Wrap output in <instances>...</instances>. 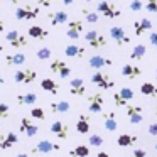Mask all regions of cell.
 I'll use <instances>...</instances> for the list:
<instances>
[{"label": "cell", "instance_id": "obj_33", "mask_svg": "<svg viewBox=\"0 0 157 157\" xmlns=\"http://www.w3.org/2000/svg\"><path fill=\"white\" fill-rule=\"evenodd\" d=\"M90 155V147L86 145H76L73 150H69V157H88Z\"/></svg>", "mask_w": 157, "mask_h": 157}, {"label": "cell", "instance_id": "obj_40", "mask_svg": "<svg viewBox=\"0 0 157 157\" xmlns=\"http://www.w3.org/2000/svg\"><path fill=\"white\" fill-rule=\"evenodd\" d=\"M142 7H144L142 0H130V10H132V12L142 10Z\"/></svg>", "mask_w": 157, "mask_h": 157}, {"label": "cell", "instance_id": "obj_29", "mask_svg": "<svg viewBox=\"0 0 157 157\" xmlns=\"http://www.w3.org/2000/svg\"><path fill=\"white\" fill-rule=\"evenodd\" d=\"M41 88L44 90V91H48V93H51V95H58L59 93V85L54 81V79H51V78H44L41 81Z\"/></svg>", "mask_w": 157, "mask_h": 157}, {"label": "cell", "instance_id": "obj_24", "mask_svg": "<svg viewBox=\"0 0 157 157\" xmlns=\"http://www.w3.org/2000/svg\"><path fill=\"white\" fill-rule=\"evenodd\" d=\"M103 125L108 132H115L118 128V123H117V115L115 112H106L103 113Z\"/></svg>", "mask_w": 157, "mask_h": 157}, {"label": "cell", "instance_id": "obj_7", "mask_svg": "<svg viewBox=\"0 0 157 157\" xmlns=\"http://www.w3.org/2000/svg\"><path fill=\"white\" fill-rule=\"evenodd\" d=\"M142 112H144V108L140 105H130V103L125 105V113H127L128 122L132 123V125H139V123H142V120H144Z\"/></svg>", "mask_w": 157, "mask_h": 157}, {"label": "cell", "instance_id": "obj_26", "mask_svg": "<svg viewBox=\"0 0 157 157\" xmlns=\"http://www.w3.org/2000/svg\"><path fill=\"white\" fill-rule=\"evenodd\" d=\"M37 101V95L36 93H19L17 95V103L21 106H31Z\"/></svg>", "mask_w": 157, "mask_h": 157}, {"label": "cell", "instance_id": "obj_35", "mask_svg": "<svg viewBox=\"0 0 157 157\" xmlns=\"http://www.w3.org/2000/svg\"><path fill=\"white\" fill-rule=\"evenodd\" d=\"M52 52L49 48H46V46H42V48H39L37 51H36V58L39 59V61H48V59H51Z\"/></svg>", "mask_w": 157, "mask_h": 157}, {"label": "cell", "instance_id": "obj_41", "mask_svg": "<svg viewBox=\"0 0 157 157\" xmlns=\"http://www.w3.org/2000/svg\"><path fill=\"white\" fill-rule=\"evenodd\" d=\"M147 132H149V135H152V137H157V122L150 123V125L147 127Z\"/></svg>", "mask_w": 157, "mask_h": 157}, {"label": "cell", "instance_id": "obj_20", "mask_svg": "<svg viewBox=\"0 0 157 157\" xmlns=\"http://www.w3.org/2000/svg\"><path fill=\"white\" fill-rule=\"evenodd\" d=\"M88 66L93 69H103V68H108V66H112V59H106L105 56H91V58L88 59Z\"/></svg>", "mask_w": 157, "mask_h": 157}, {"label": "cell", "instance_id": "obj_50", "mask_svg": "<svg viewBox=\"0 0 157 157\" xmlns=\"http://www.w3.org/2000/svg\"><path fill=\"white\" fill-rule=\"evenodd\" d=\"M9 2H12L14 5H17V4H19V0H9Z\"/></svg>", "mask_w": 157, "mask_h": 157}, {"label": "cell", "instance_id": "obj_25", "mask_svg": "<svg viewBox=\"0 0 157 157\" xmlns=\"http://www.w3.org/2000/svg\"><path fill=\"white\" fill-rule=\"evenodd\" d=\"M90 128H91V125H90V117L81 113L78 117V120H76V132L85 135V133H90Z\"/></svg>", "mask_w": 157, "mask_h": 157}, {"label": "cell", "instance_id": "obj_11", "mask_svg": "<svg viewBox=\"0 0 157 157\" xmlns=\"http://www.w3.org/2000/svg\"><path fill=\"white\" fill-rule=\"evenodd\" d=\"M103 105H105V98L101 93H91L88 96V112L90 113H101Z\"/></svg>", "mask_w": 157, "mask_h": 157}, {"label": "cell", "instance_id": "obj_31", "mask_svg": "<svg viewBox=\"0 0 157 157\" xmlns=\"http://www.w3.org/2000/svg\"><path fill=\"white\" fill-rule=\"evenodd\" d=\"M145 52H147L145 46H144V44H137V46H133L132 52H130V59H132V61H142L144 56H145Z\"/></svg>", "mask_w": 157, "mask_h": 157}, {"label": "cell", "instance_id": "obj_13", "mask_svg": "<svg viewBox=\"0 0 157 157\" xmlns=\"http://www.w3.org/2000/svg\"><path fill=\"white\" fill-rule=\"evenodd\" d=\"M61 145L59 144H54L51 140H41L37 142V145H34L31 149L32 154H49V152H54V150H59Z\"/></svg>", "mask_w": 157, "mask_h": 157}, {"label": "cell", "instance_id": "obj_45", "mask_svg": "<svg viewBox=\"0 0 157 157\" xmlns=\"http://www.w3.org/2000/svg\"><path fill=\"white\" fill-rule=\"evenodd\" d=\"M58 2H61V4H64V5H73L75 4V0H58Z\"/></svg>", "mask_w": 157, "mask_h": 157}, {"label": "cell", "instance_id": "obj_10", "mask_svg": "<svg viewBox=\"0 0 157 157\" xmlns=\"http://www.w3.org/2000/svg\"><path fill=\"white\" fill-rule=\"evenodd\" d=\"M85 41L88 42V46H91L93 49L98 48H105L106 46V39L103 34H100L98 31H88L85 34Z\"/></svg>", "mask_w": 157, "mask_h": 157}, {"label": "cell", "instance_id": "obj_14", "mask_svg": "<svg viewBox=\"0 0 157 157\" xmlns=\"http://www.w3.org/2000/svg\"><path fill=\"white\" fill-rule=\"evenodd\" d=\"M51 133H54V135L61 140H66L69 137V125L64 122H61V120H54V122L51 123Z\"/></svg>", "mask_w": 157, "mask_h": 157}, {"label": "cell", "instance_id": "obj_9", "mask_svg": "<svg viewBox=\"0 0 157 157\" xmlns=\"http://www.w3.org/2000/svg\"><path fill=\"white\" fill-rule=\"evenodd\" d=\"M83 27H85V21L83 19H73V21H68V31H66V36L73 41L79 39L83 32Z\"/></svg>", "mask_w": 157, "mask_h": 157}, {"label": "cell", "instance_id": "obj_30", "mask_svg": "<svg viewBox=\"0 0 157 157\" xmlns=\"http://www.w3.org/2000/svg\"><path fill=\"white\" fill-rule=\"evenodd\" d=\"M25 61H27V58H25V54H22V52L9 54L7 58H5V64L7 66H22Z\"/></svg>", "mask_w": 157, "mask_h": 157}, {"label": "cell", "instance_id": "obj_2", "mask_svg": "<svg viewBox=\"0 0 157 157\" xmlns=\"http://www.w3.org/2000/svg\"><path fill=\"white\" fill-rule=\"evenodd\" d=\"M96 12L100 15H103L105 19H118L122 15V10L115 4H110V2H105V0L96 5Z\"/></svg>", "mask_w": 157, "mask_h": 157}, {"label": "cell", "instance_id": "obj_15", "mask_svg": "<svg viewBox=\"0 0 157 157\" xmlns=\"http://www.w3.org/2000/svg\"><path fill=\"white\" fill-rule=\"evenodd\" d=\"M19 130H21V133H24V135H27V137H34L36 133L39 132V127L36 125V123H32L27 117H22L21 123H19Z\"/></svg>", "mask_w": 157, "mask_h": 157}, {"label": "cell", "instance_id": "obj_32", "mask_svg": "<svg viewBox=\"0 0 157 157\" xmlns=\"http://www.w3.org/2000/svg\"><path fill=\"white\" fill-rule=\"evenodd\" d=\"M140 93H142L144 96H157V86L154 85V83H142L140 85Z\"/></svg>", "mask_w": 157, "mask_h": 157}, {"label": "cell", "instance_id": "obj_37", "mask_svg": "<svg viewBox=\"0 0 157 157\" xmlns=\"http://www.w3.org/2000/svg\"><path fill=\"white\" fill-rule=\"evenodd\" d=\"M10 117V106L7 103L0 101V120H7Z\"/></svg>", "mask_w": 157, "mask_h": 157}, {"label": "cell", "instance_id": "obj_8", "mask_svg": "<svg viewBox=\"0 0 157 157\" xmlns=\"http://www.w3.org/2000/svg\"><path fill=\"white\" fill-rule=\"evenodd\" d=\"M5 39L9 41V44L15 49H21V48H27L29 46V41L24 34H21L19 31H10L5 34Z\"/></svg>", "mask_w": 157, "mask_h": 157}, {"label": "cell", "instance_id": "obj_18", "mask_svg": "<svg viewBox=\"0 0 157 157\" xmlns=\"http://www.w3.org/2000/svg\"><path fill=\"white\" fill-rule=\"evenodd\" d=\"M64 54L71 59H83L86 54V49L83 46H78V44H69L64 48Z\"/></svg>", "mask_w": 157, "mask_h": 157}, {"label": "cell", "instance_id": "obj_22", "mask_svg": "<svg viewBox=\"0 0 157 157\" xmlns=\"http://www.w3.org/2000/svg\"><path fill=\"white\" fill-rule=\"evenodd\" d=\"M48 17H49L51 25H52V27H56V25L66 24L68 19H69V15H68V12H64V10H56V12H52V14H49Z\"/></svg>", "mask_w": 157, "mask_h": 157}, {"label": "cell", "instance_id": "obj_36", "mask_svg": "<svg viewBox=\"0 0 157 157\" xmlns=\"http://www.w3.org/2000/svg\"><path fill=\"white\" fill-rule=\"evenodd\" d=\"M103 142H105V140H103V137L98 135V133H91V135L88 137V144L91 147H101Z\"/></svg>", "mask_w": 157, "mask_h": 157}, {"label": "cell", "instance_id": "obj_52", "mask_svg": "<svg viewBox=\"0 0 157 157\" xmlns=\"http://www.w3.org/2000/svg\"><path fill=\"white\" fill-rule=\"evenodd\" d=\"M2 51H4V46H0V52H2Z\"/></svg>", "mask_w": 157, "mask_h": 157}, {"label": "cell", "instance_id": "obj_4", "mask_svg": "<svg viewBox=\"0 0 157 157\" xmlns=\"http://www.w3.org/2000/svg\"><path fill=\"white\" fill-rule=\"evenodd\" d=\"M36 79H37V71H34L31 68L29 69H17L14 73V81L17 85H31Z\"/></svg>", "mask_w": 157, "mask_h": 157}, {"label": "cell", "instance_id": "obj_55", "mask_svg": "<svg viewBox=\"0 0 157 157\" xmlns=\"http://www.w3.org/2000/svg\"><path fill=\"white\" fill-rule=\"evenodd\" d=\"M85 2H93V0H85Z\"/></svg>", "mask_w": 157, "mask_h": 157}, {"label": "cell", "instance_id": "obj_21", "mask_svg": "<svg viewBox=\"0 0 157 157\" xmlns=\"http://www.w3.org/2000/svg\"><path fill=\"white\" fill-rule=\"evenodd\" d=\"M17 142H19V137H17V133H14V132H7V133H2V135H0V149L2 150L10 149V147L15 145Z\"/></svg>", "mask_w": 157, "mask_h": 157}, {"label": "cell", "instance_id": "obj_12", "mask_svg": "<svg viewBox=\"0 0 157 157\" xmlns=\"http://www.w3.org/2000/svg\"><path fill=\"white\" fill-rule=\"evenodd\" d=\"M49 69H51L52 73H56V75H59V78H63V79L69 78V75H71V68H69L63 59H52Z\"/></svg>", "mask_w": 157, "mask_h": 157}, {"label": "cell", "instance_id": "obj_56", "mask_svg": "<svg viewBox=\"0 0 157 157\" xmlns=\"http://www.w3.org/2000/svg\"><path fill=\"white\" fill-rule=\"evenodd\" d=\"M0 10H2V5H0Z\"/></svg>", "mask_w": 157, "mask_h": 157}, {"label": "cell", "instance_id": "obj_44", "mask_svg": "<svg viewBox=\"0 0 157 157\" xmlns=\"http://www.w3.org/2000/svg\"><path fill=\"white\" fill-rule=\"evenodd\" d=\"M51 2L52 0H37V4L41 5V7H51Z\"/></svg>", "mask_w": 157, "mask_h": 157}, {"label": "cell", "instance_id": "obj_28", "mask_svg": "<svg viewBox=\"0 0 157 157\" xmlns=\"http://www.w3.org/2000/svg\"><path fill=\"white\" fill-rule=\"evenodd\" d=\"M49 108H51L52 113H68L71 110V105L66 100H59V101H52L49 105Z\"/></svg>", "mask_w": 157, "mask_h": 157}, {"label": "cell", "instance_id": "obj_16", "mask_svg": "<svg viewBox=\"0 0 157 157\" xmlns=\"http://www.w3.org/2000/svg\"><path fill=\"white\" fill-rule=\"evenodd\" d=\"M69 93L73 96H85L86 93V85L83 78H73L69 81Z\"/></svg>", "mask_w": 157, "mask_h": 157}, {"label": "cell", "instance_id": "obj_34", "mask_svg": "<svg viewBox=\"0 0 157 157\" xmlns=\"http://www.w3.org/2000/svg\"><path fill=\"white\" fill-rule=\"evenodd\" d=\"M81 14H83V17H85V21L90 22V24H96V22L100 21L98 12H91V10H88V9H83Z\"/></svg>", "mask_w": 157, "mask_h": 157}, {"label": "cell", "instance_id": "obj_39", "mask_svg": "<svg viewBox=\"0 0 157 157\" xmlns=\"http://www.w3.org/2000/svg\"><path fill=\"white\" fill-rule=\"evenodd\" d=\"M145 10L150 12V14H155V12H157V0H147Z\"/></svg>", "mask_w": 157, "mask_h": 157}, {"label": "cell", "instance_id": "obj_6", "mask_svg": "<svg viewBox=\"0 0 157 157\" xmlns=\"http://www.w3.org/2000/svg\"><path fill=\"white\" fill-rule=\"evenodd\" d=\"M110 37H112V41L117 46L130 44V37L127 36V31L122 25H113V27H110Z\"/></svg>", "mask_w": 157, "mask_h": 157}, {"label": "cell", "instance_id": "obj_42", "mask_svg": "<svg viewBox=\"0 0 157 157\" xmlns=\"http://www.w3.org/2000/svg\"><path fill=\"white\" fill-rule=\"evenodd\" d=\"M130 157H147V152L144 149H133V152Z\"/></svg>", "mask_w": 157, "mask_h": 157}, {"label": "cell", "instance_id": "obj_17", "mask_svg": "<svg viewBox=\"0 0 157 157\" xmlns=\"http://www.w3.org/2000/svg\"><path fill=\"white\" fill-rule=\"evenodd\" d=\"M142 69L139 68V66L132 64V63H125V64L122 66V76H125V78L128 79H137L139 76H142Z\"/></svg>", "mask_w": 157, "mask_h": 157}, {"label": "cell", "instance_id": "obj_19", "mask_svg": "<svg viewBox=\"0 0 157 157\" xmlns=\"http://www.w3.org/2000/svg\"><path fill=\"white\" fill-rule=\"evenodd\" d=\"M133 31H135L137 37H139V36H142L144 32L152 31V21H150V19H147V17L139 19V21L133 22Z\"/></svg>", "mask_w": 157, "mask_h": 157}, {"label": "cell", "instance_id": "obj_5", "mask_svg": "<svg viewBox=\"0 0 157 157\" xmlns=\"http://www.w3.org/2000/svg\"><path fill=\"white\" fill-rule=\"evenodd\" d=\"M133 96H135L133 90L128 88V86H123L120 91L113 93V105L115 106H125L130 100H133Z\"/></svg>", "mask_w": 157, "mask_h": 157}, {"label": "cell", "instance_id": "obj_53", "mask_svg": "<svg viewBox=\"0 0 157 157\" xmlns=\"http://www.w3.org/2000/svg\"><path fill=\"white\" fill-rule=\"evenodd\" d=\"M154 149H155V152H157V144H155V145H154Z\"/></svg>", "mask_w": 157, "mask_h": 157}, {"label": "cell", "instance_id": "obj_23", "mask_svg": "<svg viewBox=\"0 0 157 157\" xmlns=\"http://www.w3.org/2000/svg\"><path fill=\"white\" fill-rule=\"evenodd\" d=\"M139 142V137L133 133H120L117 139V145L118 147H133Z\"/></svg>", "mask_w": 157, "mask_h": 157}, {"label": "cell", "instance_id": "obj_38", "mask_svg": "<svg viewBox=\"0 0 157 157\" xmlns=\"http://www.w3.org/2000/svg\"><path fill=\"white\" fill-rule=\"evenodd\" d=\"M31 117L32 118H37V120H44L46 118V113L42 108H39V106H34V108H31Z\"/></svg>", "mask_w": 157, "mask_h": 157}, {"label": "cell", "instance_id": "obj_49", "mask_svg": "<svg viewBox=\"0 0 157 157\" xmlns=\"http://www.w3.org/2000/svg\"><path fill=\"white\" fill-rule=\"evenodd\" d=\"M15 157H29V155H27V154H17Z\"/></svg>", "mask_w": 157, "mask_h": 157}, {"label": "cell", "instance_id": "obj_51", "mask_svg": "<svg viewBox=\"0 0 157 157\" xmlns=\"http://www.w3.org/2000/svg\"><path fill=\"white\" fill-rule=\"evenodd\" d=\"M154 113H155V117H157V105H155V110H154Z\"/></svg>", "mask_w": 157, "mask_h": 157}, {"label": "cell", "instance_id": "obj_46", "mask_svg": "<svg viewBox=\"0 0 157 157\" xmlns=\"http://www.w3.org/2000/svg\"><path fill=\"white\" fill-rule=\"evenodd\" d=\"M4 29H5V22H4V21H0V36H2V32H4Z\"/></svg>", "mask_w": 157, "mask_h": 157}, {"label": "cell", "instance_id": "obj_48", "mask_svg": "<svg viewBox=\"0 0 157 157\" xmlns=\"http://www.w3.org/2000/svg\"><path fill=\"white\" fill-rule=\"evenodd\" d=\"M4 83H5L4 81V76H2V73H0V86H4Z\"/></svg>", "mask_w": 157, "mask_h": 157}, {"label": "cell", "instance_id": "obj_47", "mask_svg": "<svg viewBox=\"0 0 157 157\" xmlns=\"http://www.w3.org/2000/svg\"><path fill=\"white\" fill-rule=\"evenodd\" d=\"M96 157H110V155L106 152H98V154H96Z\"/></svg>", "mask_w": 157, "mask_h": 157}, {"label": "cell", "instance_id": "obj_27", "mask_svg": "<svg viewBox=\"0 0 157 157\" xmlns=\"http://www.w3.org/2000/svg\"><path fill=\"white\" fill-rule=\"evenodd\" d=\"M27 34H29V37H32V39H41L42 41V39H46L49 36V32L46 31L44 27H41V25H31Z\"/></svg>", "mask_w": 157, "mask_h": 157}, {"label": "cell", "instance_id": "obj_54", "mask_svg": "<svg viewBox=\"0 0 157 157\" xmlns=\"http://www.w3.org/2000/svg\"><path fill=\"white\" fill-rule=\"evenodd\" d=\"M155 79H157V69H155Z\"/></svg>", "mask_w": 157, "mask_h": 157}, {"label": "cell", "instance_id": "obj_1", "mask_svg": "<svg viewBox=\"0 0 157 157\" xmlns=\"http://www.w3.org/2000/svg\"><path fill=\"white\" fill-rule=\"evenodd\" d=\"M91 83L95 86H98L100 90H112V88H115V85H117L115 79H113L108 73H103V71H100V69H96L91 75Z\"/></svg>", "mask_w": 157, "mask_h": 157}, {"label": "cell", "instance_id": "obj_43", "mask_svg": "<svg viewBox=\"0 0 157 157\" xmlns=\"http://www.w3.org/2000/svg\"><path fill=\"white\" fill-rule=\"evenodd\" d=\"M149 42L154 46V48H157V32H155V31H152V32L149 34Z\"/></svg>", "mask_w": 157, "mask_h": 157}, {"label": "cell", "instance_id": "obj_3", "mask_svg": "<svg viewBox=\"0 0 157 157\" xmlns=\"http://www.w3.org/2000/svg\"><path fill=\"white\" fill-rule=\"evenodd\" d=\"M41 14V7H34V5H24V7L15 9V19L17 21H32L37 19V15Z\"/></svg>", "mask_w": 157, "mask_h": 157}]
</instances>
